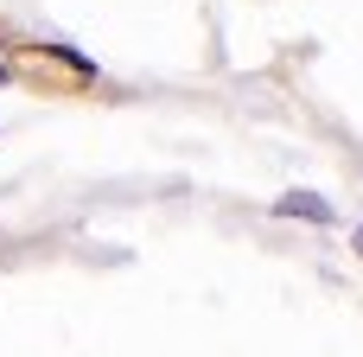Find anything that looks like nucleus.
<instances>
[{
    "label": "nucleus",
    "mask_w": 363,
    "mask_h": 357,
    "mask_svg": "<svg viewBox=\"0 0 363 357\" xmlns=\"http://www.w3.org/2000/svg\"><path fill=\"white\" fill-rule=\"evenodd\" d=\"M274 211H281V217H313V224H338V211H332L325 198H313V192H294V198H281Z\"/></svg>",
    "instance_id": "nucleus-1"
}]
</instances>
